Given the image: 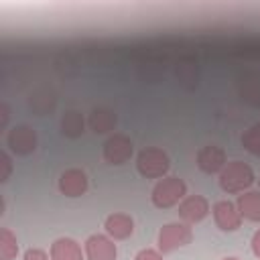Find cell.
<instances>
[{
	"label": "cell",
	"mask_w": 260,
	"mask_h": 260,
	"mask_svg": "<svg viewBox=\"0 0 260 260\" xmlns=\"http://www.w3.org/2000/svg\"><path fill=\"white\" fill-rule=\"evenodd\" d=\"M83 132H85V120H83L81 112H77V110L65 112L61 118V134L67 138H79Z\"/></svg>",
	"instance_id": "16"
},
{
	"label": "cell",
	"mask_w": 260,
	"mask_h": 260,
	"mask_svg": "<svg viewBox=\"0 0 260 260\" xmlns=\"http://www.w3.org/2000/svg\"><path fill=\"white\" fill-rule=\"evenodd\" d=\"M195 160H197L199 171L207 175H215V173H221V169L225 167V150L217 144H207L197 150Z\"/></svg>",
	"instance_id": "10"
},
{
	"label": "cell",
	"mask_w": 260,
	"mask_h": 260,
	"mask_svg": "<svg viewBox=\"0 0 260 260\" xmlns=\"http://www.w3.org/2000/svg\"><path fill=\"white\" fill-rule=\"evenodd\" d=\"M87 124H89V128L95 134H106V132H110V130L116 128L118 116H116L114 110H110L106 106H100V108H93L91 110V114L87 118Z\"/></svg>",
	"instance_id": "13"
},
{
	"label": "cell",
	"mask_w": 260,
	"mask_h": 260,
	"mask_svg": "<svg viewBox=\"0 0 260 260\" xmlns=\"http://www.w3.org/2000/svg\"><path fill=\"white\" fill-rule=\"evenodd\" d=\"M85 260H116L118 248L108 234H91L85 244Z\"/></svg>",
	"instance_id": "7"
},
{
	"label": "cell",
	"mask_w": 260,
	"mask_h": 260,
	"mask_svg": "<svg viewBox=\"0 0 260 260\" xmlns=\"http://www.w3.org/2000/svg\"><path fill=\"white\" fill-rule=\"evenodd\" d=\"M12 158L8 156V152H0V183H6L8 177L12 175Z\"/></svg>",
	"instance_id": "19"
},
{
	"label": "cell",
	"mask_w": 260,
	"mask_h": 260,
	"mask_svg": "<svg viewBox=\"0 0 260 260\" xmlns=\"http://www.w3.org/2000/svg\"><path fill=\"white\" fill-rule=\"evenodd\" d=\"M217 181H219L221 191H225V193H244L246 189H250L254 185L256 175L248 162L232 160V162H225Z\"/></svg>",
	"instance_id": "1"
},
{
	"label": "cell",
	"mask_w": 260,
	"mask_h": 260,
	"mask_svg": "<svg viewBox=\"0 0 260 260\" xmlns=\"http://www.w3.org/2000/svg\"><path fill=\"white\" fill-rule=\"evenodd\" d=\"M51 260H85L81 246L71 238H59L51 244Z\"/></svg>",
	"instance_id": "14"
},
{
	"label": "cell",
	"mask_w": 260,
	"mask_h": 260,
	"mask_svg": "<svg viewBox=\"0 0 260 260\" xmlns=\"http://www.w3.org/2000/svg\"><path fill=\"white\" fill-rule=\"evenodd\" d=\"M132 152H134V144H132L130 136H126V134H122V132L112 134V136L104 142V158H106V162H110V165L120 167V165L128 162L130 156H132Z\"/></svg>",
	"instance_id": "6"
},
{
	"label": "cell",
	"mask_w": 260,
	"mask_h": 260,
	"mask_svg": "<svg viewBox=\"0 0 260 260\" xmlns=\"http://www.w3.org/2000/svg\"><path fill=\"white\" fill-rule=\"evenodd\" d=\"M89 187V181H87V175L83 169H67L61 173L59 177V191L65 195V197H81Z\"/></svg>",
	"instance_id": "9"
},
{
	"label": "cell",
	"mask_w": 260,
	"mask_h": 260,
	"mask_svg": "<svg viewBox=\"0 0 260 260\" xmlns=\"http://www.w3.org/2000/svg\"><path fill=\"white\" fill-rule=\"evenodd\" d=\"M191 240H193V230L189 223H185V221L167 223L158 232V252L160 254L175 252L177 248L191 244Z\"/></svg>",
	"instance_id": "4"
},
{
	"label": "cell",
	"mask_w": 260,
	"mask_h": 260,
	"mask_svg": "<svg viewBox=\"0 0 260 260\" xmlns=\"http://www.w3.org/2000/svg\"><path fill=\"white\" fill-rule=\"evenodd\" d=\"M242 146L254 154V156H260V122L250 126L244 134H242Z\"/></svg>",
	"instance_id": "18"
},
{
	"label": "cell",
	"mask_w": 260,
	"mask_h": 260,
	"mask_svg": "<svg viewBox=\"0 0 260 260\" xmlns=\"http://www.w3.org/2000/svg\"><path fill=\"white\" fill-rule=\"evenodd\" d=\"M209 213V201L203 195H187L179 203V217L185 223H197Z\"/></svg>",
	"instance_id": "11"
},
{
	"label": "cell",
	"mask_w": 260,
	"mask_h": 260,
	"mask_svg": "<svg viewBox=\"0 0 260 260\" xmlns=\"http://www.w3.org/2000/svg\"><path fill=\"white\" fill-rule=\"evenodd\" d=\"M134 260H162V254L158 250H152V248H146V250H140Z\"/></svg>",
	"instance_id": "21"
},
{
	"label": "cell",
	"mask_w": 260,
	"mask_h": 260,
	"mask_svg": "<svg viewBox=\"0 0 260 260\" xmlns=\"http://www.w3.org/2000/svg\"><path fill=\"white\" fill-rule=\"evenodd\" d=\"M223 260H240V258H234V256H230V258H223Z\"/></svg>",
	"instance_id": "24"
},
{
	"label": "cell",
	"mask_w": 260,
	"mask_h": 260,
	"mask_svg": "<svg viewBox=\"0 0 260 260\" xmlns=\"http://www.w3.org/2000/svg\"><path fill=\"white\" fill-rule=\"evenodd\" d=\"M16 254H18L16 236L8 228H2L0 230V260H14Z\"/></svg>",
	"instance_id": "17"
},
{
	"label": "cell",
	"mask_w": 260,
	"mask_h": 260,
	"mask_svg": "<svg viewBox=\"0 0 260 260\" xmlns=\"http://www.w3.org/2000/svg\"><path fill=\"white\" fill-rule=\"evenodd\" d=\"M104 228L112 240H126L134 234V219L128 213H112L106 217Z\"/></svg>",
	"instance_id": "12"
},
{
	"label": "cell",
	"mask_w": 260,
	"mask_h": 260,
	"mask_svg": "<svg viewBox=\"0 0 260 260\" xmlns=\"http://www.w3.org/2000/svg\"><path fill=\"white\" fill-rule=\"evenodd\" d=\"M236 207L242 219L260 221V191H244L236 199Z\"/></svg>",
	"instance_id": "15"
},
{
	"label": "cell",
	"mask_w": 260,
	"mask_h": 260,
	"mask_svg": "<svg viewBox=\"0 0 260 260\" xmlns=\"http://www.w3.org/2000/svg\"><path fill=\"white\" fill-rule=\"evenodd\" d=\"M8 118H10V114H8V106H6V104H0V128L6 126Z\"/></svg>",
	"instance_id": "23"
},
{
	"label": "cell",
	"mask_w": 260,
	"mask_h": 260,
	"mask_svg": "<svg viewBox=\"0 0 260 260\" xmlns=\"http://www.w3.org/2000/svg\"><path fill=\"white\" fill-rule=\"evenodd\" d=\"M171 169V158L162 148L148 146L136 156V171L144 179H162Z\"/></svg>",
	"instance_id": "3"
},
{
	"label": "cell",
	"mask_w": 260,
	"mask_h": 260,
	"mask_svg": "<svg viewBox=\"0 0 260 260\" xmlns=\"http://www.w3.org/2000/svg\"><path fill=\"white\" fill-rule=\"evenodd\" d=\"M22 260H51V254H47L41 248H28L22 256Z\"/></svg>",
	"instance_id": "20"
},
{
	"label": "cell",
	"mask_w": 260,
	"mask_h": 260,
	"mask_svg": "<svg viewBox=\"0 0 260 260\" xmlns=\"http://www.w3.org/2000/svg\"><path fill=\"white\" fill-rule=\"evenodd\" d=\"M250 246H252V252H254V256H256V258H260V230H256V232H254Z\"/></svg>",
	"instance_id": "22"
},
{
	"label": "cell",
	"mask_w": 260,
	"mask_h": 260,
	"mask_svg": "<svg viewBox=\"0 0 260 260\" xmlns=\"http://www.w3.org/2000/svg\"><path fill=\"white\" fill-rule=\"evenodd\" d=\"M211 213H213L215 225H217L221 232H236V230L242 225V215H240L236 203H232V201H228V199L215 201L213 207H211Z\"/></svg>",
	"instance_id": "8"
},
{
	"label": "cell",
	"mask_w": 260,
	"mask_h": 260,
	"mask_svg": "<svg viewBox=\"0 0 260 260\" xmlns=\"http://www.w3.org/2000/svg\"><path fill=\"white\" fill-rule=\"evenodd\" d=\"M258 187H260V179H258Z\"/></svg>",
	"instance_id": "25"
},
{
	"label": "cell",
	"mask_w": 260,
	"mask_h": 260,
	"mask_svg": "<svg viewBox=\"0 0 260 260\" xmlns=\"http://www.w3.org/2000/svg\"><path fill=\"white\" fill-rule=\"evenodd\" d=\"M6 144L14 154L28 156L30 152L37 150V132L26 124L12 126L6 134Z\"/></svg>",
	"instance_id": "5"
},
{
	"label": "cell",
	"mask_w": 260,
	"mask_h": 260,
	"mask_svg": "<svg viewBox=\"0 0 260 260\" xmlns=\"http://www.w3.org/2000/svg\"><path fill=\"white\" fill-rule=\"evenodd\" d=\"M185 197H187V185L179 177H162L150 193V201L158 209H169L181 203Z\"/></svg>",
	"instance_id": "2"
}]
</instances>
